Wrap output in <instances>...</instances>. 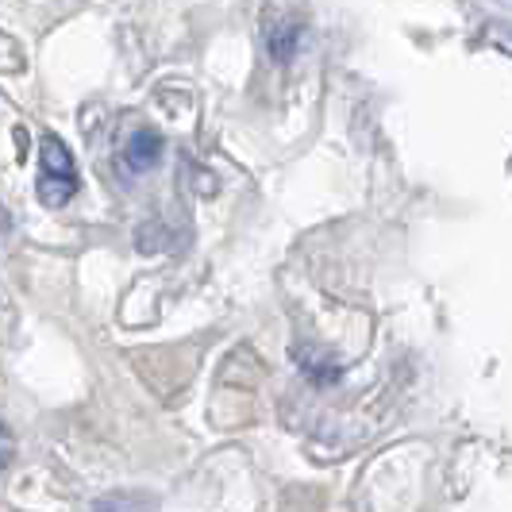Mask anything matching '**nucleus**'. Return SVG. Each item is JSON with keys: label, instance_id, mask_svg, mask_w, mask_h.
Segmentation results:
<instances>
[{"label": "nucleus", "instance_id": "nucleus-6", "mask_svg": "<svg viewBox=\"0 0 512 512\" xmlns=\"http://www.w3.org/2000/svg\"><path fill=\"white\" fill-rule=\"evenodd\" d=\"M12 455H16V436L8 432V424H0V470L12 462Z\"/></svg>", "mask_w": 512, "mask_h": 512}, {"label": "nucleus", "instance_id": "nucleus-5", "mask_svg": "<svg viewBox=\"0 0 512 512\" xmlns=\"http://www.w3.org/2000/svg\"><path fill=\"white\" fill-rule=\"evenodd\" d=\"M97 512H151V497H135V493L104 497V501H97Z\"/></svg>", "mask_w": 512, "mask_h": 512}, {"label": "nucleus", "instance_id": "nucleus-3", "mask_svg": "<svg viewBox=\"0 0 512 512\" xmlns=\"http://www.w3.org/2000/svg\"><path fill=\"white\" fill-rule=\"evenodd\" d=\"M297 366L308 374V382H316V385L339 382V362H332L328 355H320V351H312V347H301V351H297Z\"/></svg>", "mask_w": 512, "mask_h": 512}, {"label": "nucleus", "instance_id": "nucleus-1", "mask_svg": "<svg viewBox=\"0 0 512 512\" xmlns=\"http://www.w3.org/2000/svg\"><path fill=\"white\" fill-rule=\"evenodd\" d=\"M77 166L70 147L58 135H43L39 139V181L35 193L47 208H62L77 193Z\"/></svg>", "mask_w": 512, "mask_h": 512}, {"label": "nucleus", "instance_id": "nucleus-2", "mask_svg": "<svg viewBox=\"0 0 512 512\" xmlns=\"http://www.w3.org/2000/svg\"><path fill=\"white\" fill-rule=\"evenodd\" d=\"M158 158H162V135H158V131L143 128L124 143V166H128L131 174H147V170H154Z\"/></svg>", "mask_w": 512, "mask_h": 512}, {"label": "nucleus", "instance_id": "nucleus-4", "mask_svg": "<svg viewBox=\"0 0 512 512\" xmlns=\"http://www.w3.org/2000/svg\"><path fill=\"white\" fill-rule=\"evenodd\" d=\"M266 51L274 62H289L293 51H297V27L293 24H278L266 31Z\"/></svg>", "mask_w": 512, "mask_h": 512}]
</instances>
